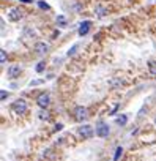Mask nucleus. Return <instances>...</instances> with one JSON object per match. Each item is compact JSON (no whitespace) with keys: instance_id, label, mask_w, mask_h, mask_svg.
<instances>
[{"instance_id":"1","label":"nucleus","mask_w":156,"mask_h":161,"mask_svg":"<svg viewBox=\"0 0 156 161\" xmlns=\"http://www.w3.org/2000/svg\"><path fill=\"white\" fill-rule=\"evenodd\" d=\"M74 118L77 122H84L88 118V111H87V108H84V106H77V108H74Z\"/></svg>"},{"instance_id":"2","label":"nucleus","mask_w":156,"mask_h":161,"mask_svg":"<svg viewBox=\"0 0 156 161\" xmlns=\"http://www.w3.org/2000/svg\"><path fill=\"white\" fill-rule=\"evenodd\" d=\"M13 111L16 114H25L27 112V103L24 100H17L13 103Z\"/></svg>"},{"instance_id":"3","label":"nucleus","mask_w":156,"mask_h":161,"mask_svg":"<svg viewBox=\"0 0 156 161\" xmlns=\"http://www.w3.org/2000/svg\"><path fill=\"white\" fill-rule=\"evenodd\" d=\"M79 134L82 136V139H90V137L95 134V131L90 125H84V126L79 128Z\"/></svg>"},{"instance_id":"4","label":"nucleus","mask_w":156,"mask_h":161,"mask_svg":"<svg viewBox=\"0 0 156 161\" xmlns=\"http://www.w3.org/2000/svg\"><path fill=\"white\" fill-rule=\"evenodd\" d=\"M109 133H111V130H109V126L106 125V123H99V125L96 126V134H98L99 137H107Z\"/></svg>"},{"instance_id":"5","label":"nucleus","mask_w":156,"mask_h":161,"mask_svg":"<svg viewBox=\"0 0 156 161\" xmlns=\"http://www.w3.org/2000/svg\"><path fill=\"white\" fill-rule=\"evenodd\" d=\"M36 103H38V106L41 109H46L49 106V103H50V100H49V95L47 93H41L40 96H38V100H36Z\"/></svg>"},{"instance_id":"6","label":"nucleus","mask_w":156,"mask_h":161,"mask_svg":"<svg viewBox=\"0 0 156 161\" xmlns=\"http://www.w3.org/2000/svg\"><path fill=\"white\" fill-rule=\"evenodd\" d=\"M47 49H49V46L46 44V43H43V41L35 44V52L38 54V56H44V54L47 52Z\"/></svg>"},{"instance_id":"7","label":"nucleus","mask_w":156,"mask_h":161,"mask_svg":"<svg viewBox=\"0 0 156 161\" xmlns=\"http://www.w3.org/2000/svg\"><path fill=\"white\" fill-rule=\"evenodd\" d=\"M8 17H10L11 21H19L22 17V10H19V8H13V10H10V13H8Z\"/></svg>"},{"instance_id":"8","label":"nucleus","mask_w":156,"mask_h":161,"mask_svg":"<svg viewBox=\"0 0 156 161\" xmlns=\"http://www.w3.org/2000/svg\"><path fill=\"white\" fill-rule=\"evenodd\" d=\"M19 73H21V66L19 65H13L8 68V77H11V79H14V77L19 76Z\"/></svg>"},{"instance_id":"9","label":"nucleus","mask_w":156,"mask_h":161,"mask_svg":"<svg viewBox=\"0 0 156 161\" xmlns=\"http://www.w3.org/2000/svg\"><path fill=\"white\" fill-rule=\"evenodd\" d=\"M90 25H91V22H90V21H84V22H82L81 27H79V35H81V36H84V35L88 33Z\"/></svg>"},{"instance_id":"10","label":"nucleus","mask_w":156,"mask_h":161,"mask_svg":"<svg viewBox=\"0 0 156 161\" xmlns=\"http://www.w3.org/2000/svg\"><path fill=\"white\" fill-rule=\"evenodd\" d=\"M57 24L62 27H66V19H65V16H57Z\"/></svg>"},{"instance_id":"11","label":"nucleus","mask_w":156,"mask_h":161,"mask_svg":"<svg viewBox=\"0 0 156 161\" xmlns=\"http://www.w3.org/2000/svg\"><path fill=\"white\" fill-rule=\"evenodd\" d=\"M148 68H150V73H151V74L156 76V62L150 60V62H148Z\"/></svg>"},{"instance_id":"12","label":"nucleus","mask_w":156,"mask_h":161,"mask_svg":"<svg viewBox=\"0 0 156 161\" xmlns=\"http://www.w3.org/2000/svg\"><path fill=\"white\" fill-rule=\"evenodd\" d=\"M126 122H128V117L126 116H120V117H118L117 118V123H118V125H126Z\"/></svg>"},{"instance_id":"13","label":"nucleus","mask_w":156,"mask_h":161,"mask_svg":"<svg viewBox=\"0 0 156 161\" xmlns=\"http://www.w3.org/2000/svg\"><path fill=\"white\" fill-rule=\"evenodd\" d=\"M121 153H123V149H121V147H117V150H115V156H114V161H118V160H120Z\"/></svg>"},{"instance_id":"14","label":"nucleus","mask_w":156,"mask_h":161,"mask_svg":"<svg viewBox=\"0 0 156 161\" xmlns=\"http://www.w3.org/2000/svg\"><path fill=\"white\" fill-rule=\"evenodd\" d=\"M5 60H6V54H5V51H0V63H5Z\"/></svg>"},{"instance_id":"15","label":"nucleus","mask_w":156,"mask_h":161,"mask_svg":"<svg viewBox=\"0 0 156 161\" xmlns=\"http://www.w3.org/2000/svg\"><path fill=\"white\" fill-rule=\"evenodd\" d=\"M96 11H98V16L99 17H103L104 14H106V10H104L103 6H98V8H96Z\"/></svg>"},{"instance_id":"16","label":"nucleus","mask_w":156,"mask_h":161,"mask_svg":"<svg viewBox=\"0 0 156 161\" xmlns=\"http://www.w3.org/2000/svg\"><path fill=\"white\" fill-rule=\"evenodd\" d=\"M44 66H46V65H44V62H40L38 65H36V71H38V73H41V71L44 70Z\"/></svg>"},{"instance_id":"17","label":"nucleus","mask_w":156,"mask_h":161,"mask_svg":"<svg viewBox=\"0 0 156 161\" xmlns=\"http://www.w3.org/2000/svg\"><path fill=\"white\" fill-rule=\"evenodd\" d=\"M38 6L41 8V10H49V5L44 3V2H38Z\"/></svg>"},{"instance_id":"18","label":"nucleus","mask_w":156,"mask_h":161,"mask_svg":"<svg viewBox=\"0 0 156 161\" xmlns=\"http://www.w3.org/2000/svg\"><path fill=\"white\" fill-rule=\"evenodd\" d=\"M40 117H41V118H46V120H47V118H49V112H47V111H43Z\"/></svg>"},{"instance_id":"19","label":"nucleus","mask_w":156,"mask_h":161,"mask_svg":"<svg viewBox=\"0 0 156 161\" xmlns=\"http://www.w3.org/2000/svg\"><path fill=\"white\" fill-rule=\"evenodd\" d=\"M76 49H77V44H74V46H73V48H71V51H68V56H73V54L76 52Z\"/></svg>"},{"instance_id":"20","label":"nucleus","mask_w":156,"mask_h":161,"mask_svg":"<svg viewBox=\"0 0 156 161\" xmlns=\"http://www.w3.org/2000/svg\"><path fill=\"white\" fill-rule=\"evenodd\" d=\"M0 98H2V101L5 100V98H8V93H6L5 90H2V93H0Z\"/></svg>"},{"instance_id":"21","label":"nucleus","mask_w":156,"mask_h":161,"mask_svg":"<svg viewBox=\"0 0 156 161\" xmlns=\"http://www.w3.org/2000/svg\"><path fill=\"white\" fill-rule=\"evenodd\" d=\"M62 128H63V125H62V123H57V125H55V131H60Z\"/></svg>"},{"instance_id":"22","label":"nucleus","mask_w":156,"mask_h":161,"mask_svg":"<svg viewBox=\"0 0 156 161\" xmlns=\"http://www.w3.org/2000/svg\"><path fill=\"white\" fill-rule=\"evenodd\" d=\"M38 84H41V81H32L30 82V85H38Z\"/></svg>"},{"instance_id":"23","label":"nucleus","mask_w":156,"mask_h":161,"mask_svg":"<svg viewBox=\"0 0 156 161\" xmlns=\"http://www.w3.org/2000/svg\"><path fill=\"white\" fill-rule=\"evenodd\" d=\"M22 2H24V3H32L33 0H22Z\"/></svg>"},{"instance_id":"24","label":"nucleus","mask_w":156,"mask_h":161,"mask_svg":"<svg viewBox=\"0 0 156 161\" xmlns=\"http://www.w3.org/2000/svg\"><path fill=\"white\" fill-rule=\"evenodd\" d=\"M155 122H156V120H155Z\"/></svg>"}]
</instances>
